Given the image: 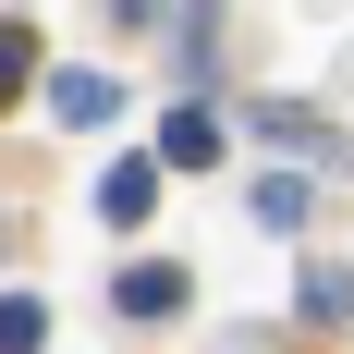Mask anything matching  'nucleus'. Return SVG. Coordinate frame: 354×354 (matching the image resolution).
<instances>
[{
  "mask_svg": "<svg viewBox=\"0 0 354 354\" xmlns=\"http://www.w3.org/2000/svg\"><path fill=\"white\" fill-rule=\"evenodd\" d=\"M183 257H122V281H110V306H122V318H183Z\"/></svg>",
  "mask_w": 354,
  "mask_h": 354,
  "instance_id": "nucleus-1",
  "label": "nucleus"
},
{
  "mask_svg": "<svg viewBox=\"0 0 354 354\" xmlns=\"http://www.w3.org/2000/svg\"><path fill=\"white\" fill-rule=\"evenodd\" d=\"M147 208H159V147H135V159L98 171V220H110V232H135Z\"/></svg>",
  "mask_w": 354,
  "mask_h": 354,
  "instance_id": "nucleus-2",
  "label": "nucleus"
},
{
  "mask_svg": "<svg viewBox=\"0 0 354 354\" xmlns=\"http://www.w3.org/2000/svg\"><path fill=\"white\" fill-rule=\"evenodd\" d=\"M159 171H220V110L183 98L171 122H159Z\"/></svg>",
  "mask_w": 354,
  "mask_h": 354,
  "instance_id": "nucleus-3",
  "label": "nucleus"
},
{
  "mask_svg": "<svg viewBox=\"0 0 354 354\" xmlns=\"http://www.w3.org/2000/svg\"><path fill=\"white\" fill-rule=\"evenodd\" d=\"M49 110H62V122H110V110H122V86H110L98 62H62V73H49Z\"/></svg>",
  "mask_w": 354,
  "mask_h": 354,
  "instance_id": "nucleus-4",
  "label": "nucleus"
},
{
  "mask_svg": "<svg viewBox=\"0 0 354 354\" xmlns=\"http://www.w3.org/2000/svg\"><path fill=\"white\" fill-rule=\"evenodd\" d=\"M293 306H306V318H354V269H342V257H306V281H293Z\"/></svg>",
  "mask_w": 354,
  "mask_h": 354,
  "instance_id": "nucleus-5",
  "label": "nucleus"
},
{
  "mask_svg": "<svg viewBox=\"0 0 354 354\" xmlns=\"http://www.w3.org/2000/svg\"><path fill=\"white\" fill-rule=\"evenodd\" d=\"M257 232H306V171H269V183H257Z\"/></svg>",
  "mask_w": 354,
  "mask_h": 354,
  "instance_id": "nucleus-6",
  "label": "nucleus"
},
{
  "mask_svg": "<svg viewBox=\"0 0 354 354\" xmlns=\"http://www.w3.org/2000/svg\"><path fill=\"white\" fill-rule=\"evenodd\" d=\"M37 86V25H12V12H0V110L25 98Z\"/></svg>",
  "mask_w": 354,
  "mask_h": 354,
  "instance_id": "nucleus-7",
  "label": "nucleus"
},
{
  "mask_svg": "<svg viewBox=\"0 0 354 354\" xmlns=\"http://www.w3.org/2000/svg\"><path fill=\"white\" fill-rule=\"evenodd\" d=\"M49 342V306H37V293H0V354H37Z\"/></svg>",
  "mask_w": 354,
  "mask_h": 354,
  "instance_id": "nucleus-8",
  "label": "nucleus"
},
{
  "mask_svg": "<svg viewBox=\"0 0 354 354\" xmlns=\"http://www.w3.org/2000/svg\"><path fill=\"white\" fill-rule=\"evenodd\" d=\"M147 12H159V0H110V25H147Z\"/></svg>",
  "mask_w": 354,
  "mask_h": 354,
  "instance_id": "nucleus-9",
  "label": "nucleus"
}]
</instances>
